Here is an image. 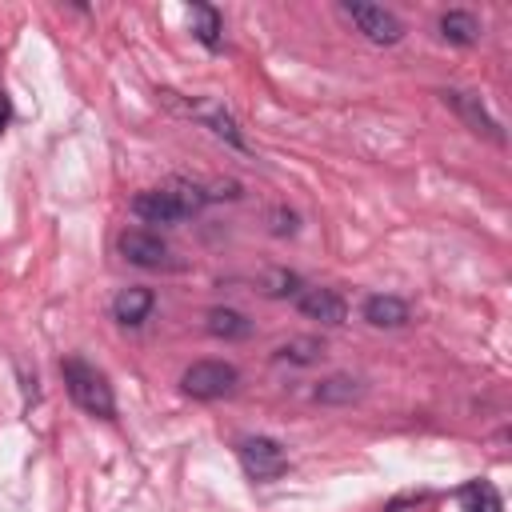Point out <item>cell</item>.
I'll use <instances>...</instances> for the list:
<instances>
[{
  "label": "cell",
  "mask_w": 512,
  "mask_h": 512,
  "mask_svg": "<svg viewBox=\"0 0 512 512\" xmlns=\"http://www.w3.org/2000/svg\"><path fill=\"white\" fill-rule=\"evenodd\" d=\"M212 200V192H204L200 184H188V180H172L164 188H144L140 196H132V212L144 220V224H180L188 216H196L204 204Z\"/></svg>",
  "instance_id": "6da1fadb"
},
{
  "label": "cell",
  "mask_w": 512,
  "mask_h": 512,
  "mask_svg": "<svg viewBox=\"0 0 512 512\" xmlns=\"http://www.w3.org/2000/svg\"><path fill=\"white\" fill-rule=\"evenodd\" d=\"M60 376H64V388H68V396H72V404L80 412L100 416V420H112L116 416L112 384H108V376L96 364H88L80 356H64L60 360Z\"/></svg>",
  "instance_id": "7a4b0ae2"
},
{
  "label": "cell",
  "mask_w": 512,
  "mask_h": 512,
  "mask_svg": "<svg viewBox=\"0 0 512 512\" xmlns=\"http://www.w3.org/2000/svg\"><path fill=\"white\" fill-rule=\"evenodd\" d=\"M240 384V372L228 364V360H196L180 372V388L184 396L192 400H220V396H232Z\"/></svg>",
  "instance_id": "3957f363"
},
{
  "label": "cell",
  "mask_w": 512,
  "mask_h": 512,
  "mask_svg": "<svg viewBox=\"0 0 512 512\" xmlns=\"http://www.w3.org/2000/svg\"><path fill=\"white\" fill-rule=\"evenodd\" d=\"M236 456H240V468L248 472V480H256V484H268L288 472V452L272 436H244L236 444Z\"/></svg>",
  "instance_id": "277c9868"
},
{
  "label": "cell",
  "mask_w": 512,
  "mask_h": 512,
  "mask_svg": "<svg viewBox=\"0 0 512 512\" xmlns=\"http://www.w3.org/2000/svg\"><path fill=\"white\" fill-rule=\"evenodd\" d=\"M436 96H440V100H444V104H448V108H452L476 136H488L492 144H504V128L496 124V116L484 108V100H480L476 92H464V88H440Z\"/></svg>",
  "instance_id": "5b68a950"
},
{
  "label": "cell",
  "mask_w": 512,
  "mask_h": 512,
  "mask_svg": "<svg viewBox=\"0 0 512 512\" xmlns=\"http://www.w3.org/2000/svg\"><path fill=\"white\" fill-rule=\"evenodd\" d=\"M120 256L136 268H172V248L160 240V232H148V228H124L120 232Z\"/></svg>",
  "instance_id": "8992f818"
},
{
  "label": "cell",
  "mask_w": 512,
  "mask_h": 512,
  "mask_svg": "<svg viewBox=\"0 0 512 512\" xmlns=\"http://www.w3.org/2000/svg\"><path fill=\"white\" fill-rule=\"evenodd\" d=\"M340 12L364 32V40H372V44H396L400 36H404V24L388 12V8H380V4H340Z\"/></svg>",
  "instance_id": "52a82bcc"
},
{
  "label": "cell",
  "mask_w": 512,
  "mask_h": 512,
  "mask_svg": "<svg viewBox=\"0 0 512 512\" xmlns=\"http://www.w3.org/2000/svg\"><path fill=\"white\" fill-rule=\"evenodd\" d=\"M296 308L308 316V320H320V324H344L348 316V304L336 288H300L296 292Z\"/></svg>",
  "instance_id": "ba28073f"
},
{
  "label": "cell",
  "mask_w": 512,
  "mask_h": 512,
  "mask_svg": "<svg viewBox=\"0 0 512 512\" xmlns=\"http://www.w3.org/2000/svg\"><path fill=\"white\" fill-rule=\"evenodd\" d=\"M156 308V292L144 288V284H132V288H120L112 296V316L124 324V328H140Z\"/></svg>",
  "instance_id": "9c48e42d"
},
{
  "label": "cell",
  "mask_w": 512,
  "mask_h": 512,
  "mask_svg": "<svg viewBox=\"0 0 512 512\" xmlns=\"http://www.w3.org/2000/svg\"><path fill=\"white\" fill-rule=\"evenodd\" d=\"M360 316H364L372 328H404V324L412 320L408 304H404L400 296H392V292H376V296H368L364 308H360Z\"/></svg>",
  "instance_id": "30bf717a"
},
{
  "label": "cell",
  "mask_w": 512,
  "mask_h": 512,
  "mask_svg": "<svg viewBox=\"0 0 512 512\" xmlns=\"http://www.w3.org/2000/svg\"><path fill=\"white\" fill-rule=\"evenodd\" d=\"M204 328L216 340H248L252 336V320L244 312H236V308H208Z\"/></svg>",
  "instance_id": "8fae6325"
},
{
  "label": "cell",
  "mask_w": 512,
  "mask_h": 512,
  "mask_svg": "<svg viewBox=\"0 0 512 512\" xmlns=\"http://www.w3.org/2000/svg\"><path fill=\"white\" fill-rule=\"evenodd\" d=\"M440 36H444L448 44L472 48V44L480 40V20H476L472 12H464V8H452V12L440 16Z\"/></svg>",
  "instance_id": "7c38bea8"
},
{
  "label": "cell",
  "mask_w": 512,
  "mask_h": 512,
  "mask_svg": "<svg viewBox=\"0 0 512 512\" xmlns=\"http://www.w3.org/2000/svg\"><path fill=\"white\" fill-rule=\"evenodd\" d=\"M188 112L200 120V124H208L220 140H228L232 148H244V136H240V128H236V120L220 108V104H188Z\"/></svg>",
  "instance_id": "4fadbf2b"
},
{
  "label": "cell",
  "mask_w": 512,
  "mask_h": 512,
  "mask_svg": "<svg viewBox=\"0 0 512 512\" xmlns=\"http://www.w3.org/2000/svg\"><path fill=\"white\" fill-rule=\"evenodd\" d=\"M188 20H192V32H196V40L208 48V52H216L220 44H224V20H220V12L212 8V4H192V12H188Z\"/></svg>",
  "instance_id": "5bb4252c"
},
{
  "label": "cell",
  "mask_w": 512,
  "mask_h": 512,
  "mask_svg": "<svg viewBox=\"0 0 512 512\" xmlns=\"http://www.w3.org/2000/svg\"><path fill=\"white\" fill-rule=\"evenodd\" d=\"M460 512H504V500L492 480H468L460 488Z\"/></svg>",
  "instance_id": "9a60e30c"
},
{
  "label": "cell",
  "mask_w": 512,
  "mask_h": 512,
  "mask_svg": "<svg viewBox=\"0 0 512 512\" xmlns=\"http://www.w3.org/2000/svg\"><path fill=\"white\" fill-rule=\"evenodd\" d=\"M360 392H364L360 380H352V376H328V380H320L312 388V400L316 404H352Z\"/></svg>",
  "instance_id": "2e32d148"
},
{
  "label": "cell",
  "mask_w": 512,
  "mask_h": 512,
  "mask_svg": "<svg viewBox=\"0 0 512 512\" xmlns=\"http://www.w3.org/2000/svg\"><path fill=\"white\" fill-rule=\"evenodd\" d=\"M320 356H324L320 340H288L284 348H276V360H288V364H312Z\"/></svg>",
  "instance_id": "e0dca14e"
},
{
  "label": "cell",
  "mask_w": 512,
  "mask_h": 512,
  "mask_svg": "<svg viewBox=\"0 0 512 512\" xmlns=\"http://www.w3.org/2000/svg\"><path fill=\"white\" fill-rule=\"evenodd\" d=\"M264 292H268V296H288V292H300V276L280 268V272H272V276L264 280Z\"/></svg>",
  "instance_id": "ac0fdd59"
},
{
  "label": "cell",
  "mask_w": 512,
  "mask_h": 512,
  "mask_svg": "<svg viewBox=\"0 0 512 512\" xmlns=\"http://www.w3.org/2000/svg\"><path fill=\"white\" fill-rule=\"evenodd\" d=\"M272 220H276V224H272V232H276V236H284V232H296V212H284V208H276V212H272Z\"/></svg>",
  "instance_id": "d6986e66"
},
{
  "label": "cell",
  "mask_w": 512,
  "mask_h": 512,
  "mask_svg": "<svg viewBox=\"0 0 512 512\" xmlns=\"http://www.w3.org/2000/svg\"><path fill=\"white\" fill-rule=\"evenodd\" d=\"M4 124H8V96L0 92V132H4Z\"/></svg>",
  "instance_id": "ffe728a7"
}]
</instances>
